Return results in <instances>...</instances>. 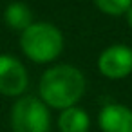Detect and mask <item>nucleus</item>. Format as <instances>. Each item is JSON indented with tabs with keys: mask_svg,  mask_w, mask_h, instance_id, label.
I'll list each match as a JSON object with an SVG mask.
<instances>
[{
	"mask_svg": "<svg viewBox=\"0 0 132 132\" xmlns=\"http://www.w3.org/2000/svg\"><path fill=\"white\" fill-rule=\"evenodd\" d=\"M98 69L110 80L125 78L132 72V49L127 45H110L98 58Z\"/></svg>",
	"mask_w": 132,
	"mask_h": 132,
	"instance_id": "nucleus-4",
	"label": "nucleus"
},
{
	"mask_svg": "<svg viewBox=\"0 0 132 132\" xmlns=\"http://www.w3.org/2000/svg\"><path fill=\"white\" fill-rule=\"evenodd\" d=\"M4 18L7 22V26L15 31H26L31 24H33V11L27 4L24 2H13L7 6Z\"/></svg>",
	"mask_w": 132,
	"mask_h": 132,
	"instance_id": "nucleus-8",
	"label": "nucleus"
},
{
	"mask_svg": "<svg viewBox=\"0 0 132 132\" xmlns=\"http://www.w3.org/2000/svg\"><path fill=\"white\" fill-rule=\"evenodd\" d=\"M94 2L100 7V11L110 16H119L127 13V9L132 6V0H94Z\"/></svg>",
	"mask_w": 132,
	"mask_h": 132,
	"instance_id": "nucleus-9",
	"label": "nucleus"
},
{
	"mask_svg": "<svg viewBox=\"0 0 132 132\" xmlns=\"http://www.w3.org/2000/svg\"><path fill=\"white\" fill-rule=\"evenodd\" d=\"M20 47L29 60L47 63L60 56L63 49V36L53 24L33 22L26 31H22Z\"/></svg>",
	"mask_w": 132,
	"mask_h": 132,
	"instance_id": "nucleus-2",
	"label": "nucleus"
},
{
	"mask_svg": "<svg viewBox=\"0 0 132 132\" xmlns=\"http://www.w3.org/2000/svg\"><path fill=\"white\" fill-rule=\"evenodd\" d=\"M27 71L16 58L0 54V94L20 96L27 89Z\"/></svg>",
	"mask_w": 132,
	"mask_h": 132,
	"instance_id": "nucleus-5",
	"label": "nucleus"
},
{
	"mask_svg": "<svg viewBox=\"0 0 132 132\" xmlns=\"http://www.w3.org/2000/svg\"><path fill=\"white\" fill-rule=\"evenodd\" d=\"M13 132H49L51 114L47 105L35 96H22L11 109Z\"/></svg>",
	"mask_w": 132,
	"mask_h": 132,
	"instance_id": "nucleus-3",
	"label": "nucleus"
},
{
	"mask_svg": "<svg viewBox=\"0 0 132 132\" xmlns=\"http://www.w3.org/2000/svg\"><path fill=\"white\" fill-rule=\"evenodd\" d=\"M90 118L81 107H69L63 109L58 116V128L60 132H89Z\"/></svg>",
	"mask_w": 132,
	"mask_h": 132,
	"instance_id": "nucleus-7",
	"label": "nucleus"
},
{
	"mask_svg": "<svg viewBox=\"0 0 132 132\" xmlns=\"http://www.w3.org/2000/svg\"><path fill=\"white\" fill-rule=\"evenodd\" d=\"M98 125L101 132H132V109L119 103H109L100 110Z\"/></svg>",
	"mask_w": 132,
	"mask_h": 132,
	"instance_id": "nucleus-6",
	"label": "nucleus"
},
{
	"mask_svg": "<svg viewBox=\"0 0 132 132\" xmlns=\"http://www.w3.org/2000/svg\"><path fill=\"white\" fill-rule=\"evenodd\" d=\"M125 15H127V24H128V26L132 27V6H130V7L127 9V13H125Z\"/></svg>",
	"mask_w": 132,
	"mask_h": 132,
	"instance_id": "nucleus-10",
	"label": "nucleus"
},
{
	"mask_svg": "<svg viewBox=\"0 0 132 132\" xmlns=\"http://www.w3.org/2000/svg\"><path fill=\"white\" fill-rule=\"evenodd\" d=\"M40 100L53 109L74 107L85 92V78L74 65H54L47 69L40 78Z\"/></svg>",
	"mask_w": 132,
	"mask_h": 132,
	"instance_id": "nucleus-1",
	"label": "nucleus"
}]
</instances>
